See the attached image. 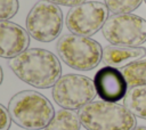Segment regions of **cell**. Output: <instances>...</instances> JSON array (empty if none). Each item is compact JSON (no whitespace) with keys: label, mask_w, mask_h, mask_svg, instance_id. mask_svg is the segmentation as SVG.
Wrapping results in <instances>:
<instances>
[{"label":"cell","mask_w":146,"mask_h":130,"mask_svg":"<svg viewBox=\"0 0 146 130\" xmlns=\"http://www.w3.org/2000/svg\"><path fill=\"white\" fill-rule=\"evenodd\" d=\"M14 74L25 83L38 88L54 87L62 75L58 57L47 49L30 48L8 63Z\"/></svg>","instance_id":"obj_1"},{"label":"cell","mask_w":146,"mask_h":130,"mask_svg":"<svg viewBox=\"0 0 146 130\" xmlns=\"http://www.w3.org/2000/svg\"><path fill=\"white\" fill-rule=\"evenodd\" d=\"M11 121L26 130L44 129L55 115L50 100L34 90H23L15 94L8 103Z\"/></svg>","instance_id":"obj_2"},{"label":"cell","mask_w":146,"mask_h":130,"mask_svg":"<svg viewBox=\"0 0 146 130\" xmlns=\"http://www.w3.org/2000/svg\"><path fill=\"white\" fill-rule=\"evenodd\" d=\"M82 127L87 130H132L136 116L124 106L104 100H92L78 112Z\"/></svg>","instance_id":"obj_3"},{"label":"cell","mask_w":146,"mask_h":130,"mask_svg":"<svg viewBox=\"0 0 146 130\" xmlns=\"http://www.w3.org/2000/svg\"><path fill=\"white\" fill-rule=\"evenodd\" d=\"M56 50L60 59L76 71H90L98 66L103 57V48L99 42L82 35L64 34L57 43Z\"/></svg>","instance_id":"obj_4"},{"label":"cell","mask_w":146,"mask_h":130,"mask_svg":"<svg viewBox=\"0 0 146 130\" xmlns=\"http://www.w3.org/2000/svg\"><path fill=\"white\" fill-rule=\"evenodd\" d=\"M55 103L64 109H80L91 103L97 92L94 80L81 74H65L55 83L51 91Z\"/></svg>","instance_id":"obj_5"},{"label":"cell","mask_w":146,"mask_h":130,"mask_svg":"<svg viewBox=\"0 0 146 130\" xmlns=\"http://www.w3.org/2000/svg\"><path fill=\"white\" fill-rule=\"evenodd\" d=\"M104 38L115 46L141 47L146 42V19L135 14H113L102 29Z\"/></svg>","instance_id":"obj_6"},{"label":"cell","mask_w":146,"mask_h":130,"mask_svg":"<svg viewBox=\"0 0 146 130\" xmlns=\"http://www.w3.org/2000/svg\"><path fill=\"white\" fill-rule=\"evenodd\" d=\"M26 31L34 40L50 42L57 39L63 30L62 9L47 0H40L26 16Z\"/></svg>","instance_id":"obj_7"},{"label":"cell","mask_w":146,"mask_h":130,"mask_svg":"<svg viewBox=\"0 0 146 130\" xmlns=\"http://www.w3.org/2000/svg\"><path fill=\"white\" fill-rule=\"evenodd\" d=\"M108 11L103 2L87 1L68 10L65 24L72 34L90 36L103 29L108 18Z\"/></svg>","instance_id":"obj_8"},{"label":"cell","mask_w":146,"mask_h":130,"mask_svg":"<svg viewBox=\"0 0 146 130\" xmlns=\"http://www.w3.org/2000/svg\"><path fill=\"white\" fill-rule=\"evenodd\" d=\"M94 84L98 97L107 103H117L124 99L129 90L123 73L111 66H104L96 72Z\"/></svg>","instance_id":"obj_9"},{"label":"cell","mask_w":146,"mask_h":130,"mask_svg":"<svg viewBox=\"0 0 146 130\" xmlns=\"http://www.w3.org/2000/svg\"><path fill=\"white\" fill-rule=\"evenodd\" d=\"M30 34L21 25L10 21H0V57L15 58L30 44Z\"/></svg>","instance_id":"obj_10"},{"label":"cell","mask_w":146,"mask_h":130,"mask_svg":"<svg viewBox=\"0 0 146 130\" xmlns=\"http://www.w3.org/2000/svg\"><path fill=\"white\" fill-rule=\"evenodd\" d=\"M146 56L145 47H129L110 44L103 49L102 63L105 66L115 68L124 67L130 63L139 60Z\"/></svg>","instance_id":"obj_11"},{"label":"cell","mask_w":146,"mask_h":130,"mask_svg":"<svg viewBox=\"0 0 146 130\" xmlns=\"http://www.w3.org/2000/svg\"><path fill=\"white\" fill-rule=\"evenodd\" d=\"M123 105L135 116L146 120V86L130 88L123 99Z\"/></svg>","instance_id":"obj_12"},{"label":"cell","mask_w":146,"mask_h":130,"mask_svg":"<svg viewBox=\"0 0 146 130\" xmlns=\"http://www.w3.org/2000/svg\"><path fill=\"white\" fill-rule=\"evenodd\" d=\"M81 125L79 114L75 111L63 108L55 113L44 130H80Z\"/></svg>","instance_id":"obj_13"},{"label":"cell","mask_w":146,"mask_h":130,"mask_svg":"<svg viewBox=\"0 0 146 130\" xmlns=\"http://www.w3.org/2000/svg\"><path fill=\"white\" fill-rule=\"evenodd\" d=\"M129 88L146 86V59H139L124 66L121 71Z\"/></svg>","instance_id":"obj_14"},{"label":"cell","mask_w":146,"mask_h":130,"mask_svg":"<svg viewBox=\"0 0 146 130\" xmlns=\"http://www.w3.org/2000/svg\"><path fill=\"white\" fill-rule=\"evenodd\" d=\"M143 0H105V5L113 14H130L136 10Z\"/></svg>","instance_id":"obj_15"},{"label":"cell","mask_w":146,"mask_h":130,"mask_svg":"<svg viewBox=\"0 0 146 130\" xmlns=\"http://www.w3.org/2000/svg\"><path fill=\"white\" fill-rule=\"evenodd\" d=\"M18 8V0H0V21H8L14 17Z\"/></svg>","instance_id":"obj_16"},{"label":"cell","mask_w":146,"mask_h":130,"mask_svg":"<svg viewBox=\"0 0 146 130\" xmlns=\"http://www.w3.org/2000/svg\"><path fill=\"white\" fill-rule=\"evenodd\" d=\"M11 125V117L9 115L8 108L0 104V130H9Z\"/></svg>","instance_id":"obj_17"},{"label":"cell","mask_w":146,"mask_h":130,"mask_svg":"<svg viewBox=\"0 0 146 130\" xmlns=\"http://www.w3.org/2000/svg\"><path fill=\"white\" fill-rule=\"evenodd\" d=\"M49 2H52L55 5H59V6H65V7H75L78 5H81L83 2H86V0H47Z\"/></svg>","instance_id":"obj_18"},{"label":"cell","mask_w":146,"mask_h":130,"mask_svg":"<svg viewBox=\"0 0 146 130\" xmlns=\"http://www.w3.org/2000/svg\"><path fill=\"white\" fill-rule=\"evenodd\" d=\"M2 81H3V71H2V67L0 65V86H1Z\"/></svg>","instance_id":"obj_19"},{"label":"cell","mask_w":146,"mask_h":130,"mask_svg":"<svg viewBox=\"0 0 146 130\" xmlns=\"http://www.w3.org/2000/svg\"><path fill=\"white\" fill-rule=\"evenodd\" d=\"M132 130H146V127L145 125H139V127H135Z\"/></svg>","instance_id":"obj_20"},{"label":"cell","mask_w":146,"mask_h":130,"mask_svg":"<svg viewBox=\"0 0 146 130\" xmlns=\"http://www.w3.org/2000/svg\"><path fill=\"white\" fill-rule=\"evenodd\" d=\"M144 1H145V3H146V0H144Z\"/></svg>","instance_id":"obj_21"}]
</instances>
